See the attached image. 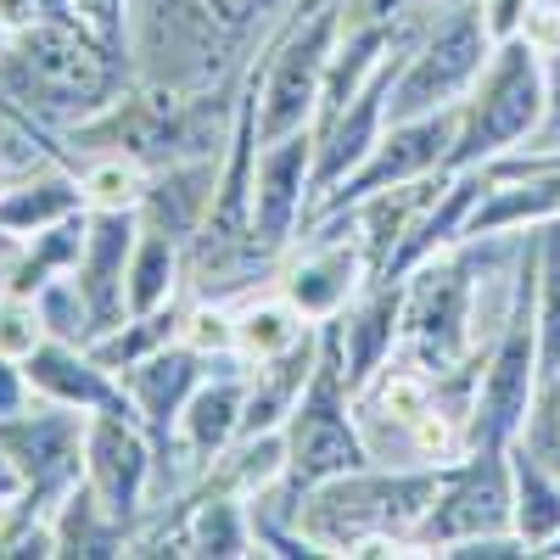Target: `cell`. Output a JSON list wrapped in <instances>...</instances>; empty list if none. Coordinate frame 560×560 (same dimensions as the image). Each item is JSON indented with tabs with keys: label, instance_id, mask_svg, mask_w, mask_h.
Here are the masks:
<instances>
[{
	"label": "cell",
	"instance_id": "6da1fadb",
	"mask_svg": "<svg viewBox=\"0 0 560 560\" xmlns=\"http://www.w3.org/2000/svg\"><path fill=\"white\" fill-rule=\"evenodd\" d=\"M443 493V471H398V477H331L308 488V504L298 510L303 538L319 555H364L370 544L415 538L427 510Z\"/></svg>",
	"mask_w": 560,
	"mask_h": 560
},
{
	"label": "cell",
	"instance_id": "7a4b0ae2",
	"mask_svg": "<svg viewBox=\"0 0 560 560\" xmlns=\"http://www.w3.org/2000/svg\"><path fill=\"white\" fill-rule=\"evenodd\" d=\"M544 96H549V73L538 68L533 45L527 39L493 45L482 79L471 84V102L459 107V140L448 163L471 168L533 140V129L544 124Z\"/></svg>",
	"mask_w": 560,
	"mask_h": 560
},
{
	"label": "cell",
	"instance_id": "3957f363",
	"mask_svg": "<svg viewBox=\"0 0 560 560\" xmlns=\"http://www.w3.org/2000/svg\"><path fill=\"white\" fill-rule=\"evenodd\" d=\"M342 325L325 331V348L308 370V387L298 398V409L287 415V471L292 482L308 493L331 477H348V471H364V443H359V427L348 415V387H342Z\"/></svg>",
	"mask_w": 560,
	"mask_h": 560
},
{
	"label": "cell",
	"instance_id": "277c9868",
	"mask_svg": "<svg viewBox=\"0 0 560 560\" xmlns=\"http://www.w3.org/2000/svg\"><path fill=\"white\" fill-rule=\"evenodd\" d=\"M493 57V39L482 28V12H477V0L471 7H454L432 34L427 45L398 68V84H393V124L398 118H420V113H438V107H454L465 90H471L482 79Z\"/></svg>",
	"mask_w": 560,
	"mask_h": 560
},
{
	"label": "cell",
	"instance_id": "5b68a950",
	"mask_svg": "<svg viewBox=\"0 0 560 560\" xmlns=\"http://www.w3.org/2000/svg\"><path fill=\"white\" fill-rule=\"evenodd\" d=\"M337 28H342V7H325L287 51L269 62V79H264V113H258V140L275 147L298 129H308L314 118V102L325 90V68H331V51H337Z\"/></svg>",
	"mask_w": 560,
	"mask_h": 560
},
{
	"label": "cell",
	"instance_id": "8992f818",
	"mask_svg": "<svg viewBox=\"0 0 560 560\" xmlns=\"http://www.w3.org/2000/svg\"><path fill=\"white\" fill-rule=\"evenodd\" d=\"M482 533H516V488L499 448H477L471 465L454 477L448 493H438V504L427 510V522L415 527V544H465Z\"/></svg>",
	"mask_w": 560,
	"mask_h": 560
},
{
	"label": "cell",
	"instance_id": "52a82bcc",
	"mask_svg": "<svg viewBox=\"0 0 560 560\" xmlns=\"http://www.w3.org/2000/svg\"><path fill=\"white\" fill-rule=\"evenodd\" d=\"M465 319H471V287H465L459 264H420L415 287L404 292V337L420 353L427 370H454V359L465 353Z\"/></svg>",
	"mask_w": 560,
	"mask_h": 560
},
{
	"label": "cell",
	"instance_id": "ba28073f",
	"mask_svg": "<svg viewBox=\"0 0 560 560\" xmlns=\"http://www.w3.org/2000/svg\"><path fill=\"white\" fill-rule=\"evenodd\" d=\"M308 163H314V135L298 129L287 140H275V147L264 152L258 163V202H253V224L258 236L275 247L287 242V230L303 208V179H308Z\"/></svg>",
	"mask_w": 560,
	"mask_h": 560
},
{
	"label": "cell",
	"instance_id": "9c48e42d",
	"mask_svg": "<svg viewBox=\"0 0 560 560\" xmlns=\"http://www.w3.org/2000/svg\"><path fill=\"white\" fill-rule=\"evenodd\" d=\"M359 247H319V253H308L298 269H292V280H287V298H292V308L303 314V319H331V314H342L348 308V298H353V287H359Z\"/></svg>",
	"mask_w": 560,
	"mask_h": 560
},
{
	"label": "cell",
	"instance_id": "30bf717a",
	"mask_svg": "<svg viewBox=\"0 0 560 560\" xmlns=\"http://www.w3.org/2000/svg\"><path fill=\"white\" fill-rule=\"evenodd\" d=\"M510 488H516V533L533 549L560 538V477L544 471L527 443H510Z\"/></svg>",
	"mask_w": 560,
	"mask_h": 560
},
{
	"label": "cell",
	"instance_id": "8fae6325",
	"mask_svg": "<svg viewBox=\"0 0 560 560\" xmlns=\"http://www.w3.org/2000/svg\"><path fill=\"white\" fill-rule=\"evenodd\" d=\"M28 68L45 90H57V96H96V84H102V62L62 28L28 34Z\"/></svg>",
	"mask_w": 560,
	"mask_h": 560
},
{
	"label": "cell",
	"instance_id": "7c38bea8",
	"mask_svg": "<svg viewBox=\"0 0 560 560\" xmlns=\"http://www.w3.org/2000/svg\"><path fill=\"white\" fill-rule=\"evenodd\" d=\"M303 314L292 308V298H280V303H253L242 319H236V348L253 359V364H269L280 353H292L308 331H303Z\"/></svg>",
	"mask_w": 560,
	"mask_h": 560
},
{
	"label": "cell",
	"instance_id": "4fadbf2b",
	"mask_svg": "<svg viewBox=\"0 0 560 560\" xmlns=\"http://www.w3.org/2000/svg\"><path fill=\"white\" fill-rule=\"evenodd\" d=\"M533 314H538V382H549L560 370V230H549L538 253Z\"/></svg>",
	"mask_w": 560,
	"mask_h": 560
},
{
	"label": "cell",
	"instance_id": "5bb4252c",
	"mask_svg": "<svg viewBox=\"0 0 560 560\" xmlns=\"http://www.w3.org/2000/svg\"><path fill=\"white\" fill-rule=\"evenodd\" d=\"M242 409H247V393L236 382H219V387L197 393L191 415H185V432H191L197 454H219L230 432H242Z\"/></svg>",
	"mask_w": 560,
	"mask_h": 560
},
{
	"label": "cell",
	"instance_id": "9a60e30c",
	"mask_svg": "<svg viewBox=\"0 0 560 560\" xmlns=\"http://www.w3.org/2000/svg\"><path fill=\"white\" fill-rule=\"evenodd\" d=\"M516 443H527L533 448V459L544 465V471H555L560 477V370L544 382V398L533 404V415H527V427H522V438Z\"/></svg>",
	"mask_w": 560,
	"mask_h": 560
},
{
	"label": "cell",
	"instance_id": "2e32d148",
	"mask_svg": "<svg viewBox=\"0 0 560 560\" xmlns=\"http://www.w3.org/2000/svg\"><path fill=\"white\" fill-rule=\"evenodd\" d=\"M96 471H102V482H107V493L113 499H129V488H135V477H140V448L124 438V432H113V427H102L96 432Z\"/></svg>",
	"mask_w": 560,
	"mask_h": 560
},
{
	"label": "cell",
	"instance_id": "e0dca14e",
	"mask_svg": "<svg viewBox=\"0 0 560 560\" xmlns=\"http://www.w3.org/2000/svg\"><path fill=\"white\" fill-rule=\"evenodd\" d=\"M84 197L96 202V208H107V213L135 208V202H140V174H135V163H102V168H90Z\"/></svg>",
	"mask_w": 560,
	"mask_h": 560
},
{
	"label": "cell",
	"instance_id": "ac0fdd59",
	"mask_svg": "<svg viewBox=\"0 0 560 560\" xmlns=\"http://www.w3.org/2000/svg\"><path fill=\"white\" fill-rule=\"evenodd\" d=\"M197 549L202 555H247V527H242V510L236 504H213L202 510V522H197Z\"/></svg>",
	"mask_w": 560,
	"mask_h": 560
},
{
	"label": "cell",
	"instance_id": "d6986e66",
	"mask_svg": "<svg viewBox=\"0 0 560 560\" xmlns=\"http://www.w3.org/2000/svg\"><path fill=\"white\" fill-rule=\"evenodd\" d=\"M168 269H174V253H168V236H152L140 247V264H135V308H152L168 287Z\"/></svg>",
	"mask_w": 560,
	"mask_h": 560
},
{
	"label": "cell",
	"instance_id": "ffe728a7",
	"mask_svg": "<svg viewBox=\"0 0 560 560\" xmlns=\"http://www.w3.org/2000/svg\"><path fill=\"white\" fill-rule=\"evenodd\" d=\"M185 342H191V353H230L236 348V319H224L219 308H197L185 325Z\"/></svg>",
	"mask_w": 560,
	"mask_h": 560
},
{
	"label": "cell",
	"instance_id": "44dd1931",
	"mask_svg": "<svg viewBox=\"0 0 560 560\" xmlns=\"http://www.w3.org/2000/svg\"><path fill=\"white\" fill-rule=\"evenodd\" d=\"M522 39L538 57H560V0H533L527 23H522Z\"/></svg>",
	"mask_w": 560,
	"mask_h": 560
},
{
	"label": "cell",
	"instance_id": "7402d4cb",
	"mask_svg": "<svg viewBox=\"0 0 560 560\" xmlns=\"http://www.w3.org/2000/svg\"><path fill=\"white\" fill-rule=\"evenodd\" d=\"M527 7H533V0H477V12H482V28H488V39H493V45H504V39H522Z\"/></svg>",
	"mask_w": 560,
	"mask_h": 560
},
{
	"label": "cell",
	"instance_id": "603a6c76",
	"mask_svg": "<svg viewBox=\"0 0 560 560\" xmlns=\"http://www.w3.org/2000/svg\"><path fill=\"white\" fill-rule=\"evenodd\" d=\"M39 348V319L34 308H7L0 314V359H23Z\"/></svg>",
	"mask_w": 560,
	"mask_h": 560
},
{
	"label": "cell",
	"instance_id": "cb8c5ba5",
	"mask_svg": "<svg viewBox=\"0 0 560 560\" xmlns=\"http://www.w3.org/2000/svg\"><path fill=\"white\" fill-rule=\"evenodd\" d=\"M533 152H560V57H549V96H544V124L533 129Z\"/></svg>",
	"mask_w": 560,
	"mask_h": 560
},
{
	"label": "cell",
	"instance_id": "d4e9b609",
	"mask_svg": "<svg viewBox=\"0 0 560 560\" xmlns=\"http://www.w3.org/2000/svg\"><path fill=\"white\" fill-rule=\"evenodd\" d=\"M28 18H34V0H0V23H7V28L28 23Z\"/></svg>",
	"mask_w": 560,
	"mask_h": 560
},
{
	"label": "cell",
	"instance_id": "484cf974",
	"mask_svg": "<svg viewBox=\"0 0 560 560\" xmlns=\"http://www.w3.org/2000/svg\"><path fill=\"white\" fill-rule=\"evenodd\" d=\"M0 57H7V23H0Z\"/></svg>",
	"mask_w": 560,
	"mask_h": 560
},
{
	"label": "cell",
	"instance_id": "4316f807",
	"mask_svg": "<svg viewBox=\"0 0 560 560\" xmlns=\"http://www.w3.org/2000/svg\"><path fill=\"white\" fill-rule=\"evenodd\" d=\"M0 298H7V275H0Z\"/></svg>",
	"mask_w": 560,
	"mask_h": 560
},
{
	"label": "cell",
	"instance_id": "83f0119b",
	"mask_svg": "<svg viewBox=\"0 0 560 560\" xmlns=\"http://www.w3.org/2000/svg\"><path fill=\"white\" fill-rule=\"evenodd\" d=\"M549 555H560V538H555V544H549Z\"/></svg>",
	"mask_w": 560,
	"mask_h": 560
}]
</instances>
